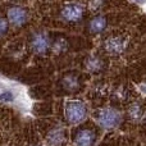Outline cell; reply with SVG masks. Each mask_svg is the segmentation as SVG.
<instances>
[{
    "label": "cell",
    "instance_id": "8",
    "mask_svg": "<svg viewBox=\"0 0 146 146\" xmlns=\"http://www.w3.org/2000/svg\"><path fill=\"white\" fill-rule=\"evenodd\" d=\"M108 26V19H106L105 15H95L94 18H91V21L88 22L87 30L92 35H98V33H101Z\"/></svg>",
    "mask_w": 146,
    "mask_h": 146
},
{
    "label": "cell",
    "instance_id": "16",
    "mask_svg": "<svg viewBox=\"0 0 146 146\" xmlns=\"http://www.w3.org/2000/svg\"><path fill=\"white\" fill-rule=\"evenodd\" d=\"M0 100L1 101H12L13 100V94L10 91H5V92L0 94Z\"/></svg>",
    "mask_w": 146,
    "mask_h": 146
},
{
    "label": "cell",
    "instance_id": "7",
    "mask_svg": "<svg viewBox=\"0 0 146 146\" xmlns=\"http://www.w3.org/2000/svg\"><path fill=\"white\" fill-rule=\"evenodd\" d=\"M96 140V135L91 129H81L76 135V146H92Z\"/></svg>",
    "mask_w": 146,
    "mask_h": 146
},
{
    "label": "cell",
    "instance_id": "17",
    "mask_svg": "<svg viewBox=\"0 0 146 146\" xmlns=\"http://www.w3.org/2000/svg\"><path fill=\"white\" fill-rule=\"evenodd\" d=\"M139 1H140V0H139Z\"/></svg>",
    "mask_w": 146,
    "mask_h": 146
},
{
    "label": "cell",
    "instance_id": "3",
    "mask_svg": "<svg viewBox=\"0 0 146 146\" xmlns=\"http://www.w3.org/2000/svg\"><path fill=\"white\" fill-rule=\"evenodd\" d=\"M87 109L81 101H68L66 104V117L69 123H80L86 118Z\"/></svg>",
    "mask_w": 146,
    "mask_h": 146
},
{
    "label": "cell",
    "instance_id": "2",
    "mask_svg": "<svg viewBox=\"0 0 146 146\" xmlns=\"http://www.w3.org/2000/svg\"><path fill=\"white\" fill-rule=\"evenodd\" d=\"M96 119L104 128H114L121 122V113L114 108H105L96 114Z\"/></svg>",
    "mask_w": 146,
    "mask_h": 146
},
{
    "label": "cell",
    "instance_id": "13",
    "mask_svg": "<svg viewBox=\"0 0 146 146\" xmlns=\"http://www.w3.org/2000/svg\"><path fill=\"white\" fill-rule=\"evenodd\" d=\"M53 49H54V51H56V53H62V51H64L67 49V41L64 40L63 37L58 38V40H55V42H54Z\"/></svg>",
    "mask_w": 146,
    "mask_h": 146
},
{
    "label": "cell",
    "instance_id": "12",
    "mask_svg": "<svg viewBox=\"0 0 146 146\" xmlns=\"http://www.w3.org/2000/svg\"><path fill=\"white\" fill-rule=\"evenodd\" d=\"M142 106L140 103H132L128 108V114H129V118L133 119V121H139L140 118L142 117Z\"/></svg>",
    "mask_w": 146,
    "mask_h": 146
},
{
    "label": "cell",
    "instance_id": "14",
    "mask_svg": "<svg viewBox=\"0 0 146 146\" xmlns=\"http://www.w3.org/2000/svg\"><path fill=\"white\" fill-rule=\"evenodd\" d=\"M8 28H9L8 21L4 18H0V36H4L8 32Z\"/></svg>",
    "mask_w": 146,
    "mask_h": 146
},
{
    "label": "cell",
    "instance_id": "9",
    "mask_svg": "<svg viewBox=\"0 0 146 146\" xmlns=\"http://www.w3.org/2000/svg\"><path fill=\"white\" fill-rule=\"evenodd\" d=\"M85 67L88 72H92V73H98L103 69L104 63H103V59L99 58L96 55H91L86 59L85 62Z\"/></svg>",
    "mask_w": 146,
    "mask_h": 146
},
{
    "label": "cell",
    "instance_id": "15",
    "mask_svg": "<svg viewBox=\"0 0 146 146\" xmlns=\"http://www.w3.org/2000/svg\"><path fill=\"white\" fill-rule=\"evenodd\" d=\"M104 4V0H90V4H88V7H90L91 10H98L99 8H101Z\"/></svg>",
    "mask_w": 146,
    "mask_h": 146
},
{
    "label": "cell",
    "instance_id": "6",
    "mask_svg": "<svg viewBox=\"0 0 146 146\" xmlns=\"http://www.w3.org/2000/svg\"><path fill=\"white\" fill-rule=\"evenodd\" d=\"M8 19H9V22L12 23V25L17 26V27H21V26H23L26 22H27L28 19V13L26 9H23V8L21 7H12L8 9Z\"/></svg>",
    "mask_w": 146,
    "mask_h": 146
},
{
    "label": "cell",
    "instance_id": "10",
    "mask_svg": "<svg viewBox=\"0 0 146 146\" xmlns=\"http://www.w3.org/2000/svg\"><path fill=\"white\" fill-rule=\"evenodd\" d=\"M64 139H66V136H64V132L62 128L53 129V131H50L48 135V142L53 146H58V145L63 144Z\"/></svg>",
    "mask_w": 146,
    "mask_h": 146
},
{
    "label": "cell",
    "instance_id": "1",
    "mask_svg": "<svg viewBox=\"0 0 146 146\" xmlns=\"http://www.w3.org/2000/svg\"><path fill=\"white\" fill-rule=\"evenodd\" d=\"M103 48L109 55H122L128 48V37L123 33H113L104 40Z\"/></svg>",
    "mask_w": 146,
    "mask_h": 146
},
{
    "label": "cell",
    "instance_id": "11",
    "mask_svg": "<svg viewBox=\"0 0 146 146\" xmlns=\"http://www.w3.org/2000/svg\"><path fill=\"white\" fill-rule=\"evenodd\" d=\"M63 83V87L68 91H76L78 87H80V80H78L77 76L74 74H68L63 78L62 81Z\"/></svg>",
    "mask_w": 146,
    "mask_h": 146
},
{
    "label": "cell",
    "instance_id": "5",
    "mask_svg": "<svg viewBox=\"0 0 146 146\" xmlns=\"http://www.w3.org/2000/svg\"><path fill=\"white\" fill-rule=\"evenodd\" d=\"M31 48H32L33 53L36 54H42L48 53V50L50 49V38L45 32H37L33 33V36L31 37Z\"/></svg>",
    "mask_w": 146,
    "mask_h": 146
},
{
    "label": "cell",
    "instance_id": "4",
    "mask_svg": "<svg viewBox=\"0 0 146 146\" xmlns=\"http://www.w3.org/2000/svg\"><path fill=\"white\" fill-rule=\"evenodd\" d=\"M85 14V9L81 4L78 3H69L66 4L60 10V17L63 21L68 23H77L83 18Z\"/></svg>",
    "mask_w": 146,
    "mask_h": 146
}]
</instances>
